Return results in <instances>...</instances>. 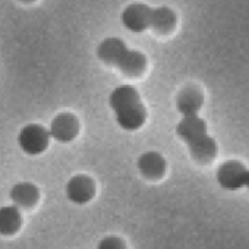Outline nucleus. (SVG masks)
I'll return each mask as SVG.
<instances>
[{"label": "nucleus", "mask_w": 249, "mask_h": 249, "mask_svg": "<svg viewBox=\"0 0 249 249\" xmlns=\"http://www.w3.org/2000/svg\"><path fill=\"white\" fill-rule=\"evenodd\" d=\"M22 224V217L19 208L14 205L0 207V234L12 236L15 234Z\"/></svg>", "instance_id": "nucleus-14"}, {"label": "nucleus", "mask_w": 249, "mask_h": 249, "mask_svg": "<svg viewBox=\"0 0 249 249\" xmlns=\"http://www.w3.org/2000/svg\"><path fill=\"white\" fill-rule=\"evenodd\" d=\"M137 167L142 178H145L148 180H159L164 176L167 163L160 153L147 151L140 156V159L137 161Z\"/></svg>", "instance_id": "nucleus-8"}, {"label": "nucleus", "mask_w": 249, "mask_h": 249, "mask_svg": "<svg viewBox=\"0 0 249 249\" xmlns=\"http://www.w3.org/2000/svg\"><path fill=\"white\" fill-rule=\"evenodd\" d=\"M178 137L188 145L191 156L199 163H210L217 156V142L208 135L207 123L198 114L185 116L176 126Z\"/></svg>", "instance_id": "nucleus-2"}, {"label": "nucleus", "mask_w": 249, "mask_h": 249, "mask_svg": "<svg viewBox=\"0 0 249 249\" xmlns=\"http://www.w3.org/2000/svg\"><path fill=\"white\" fill-rule=\"evenodd\" d=\"M178 24V17L175 14V11H172L167 6H160L153 9L151 12V22H150V28L160 34V36H167L172 31H175Z\"/></svg>", "instance_id": "nucleus-12"}, {"label": "nucleus", "mask_w": 249, "mask_h": 249, "mask_svg": "<svg viewBox=\"0 0 249 249\" xmlns=\"http://www.w3.org/2000/svg\"><path fill=\"white\" fill-rule=\"evenodd\" d=\"M21 2H24V3H33V2H36V0H21Z\"/></svg>", "instance_id": "nucleus-16"}, {"label": "nucleus", "mask_w": 249, "mask_h": 249, "mask_svg": "<svg viewBox=\"0 0 249 249\" xmlns=\"http://www.w3.org/2000/svg\"><path fill=\"white\" fill-rule=\"evenodd\" d=\"M246 188L249 189V173H248V180H246Z\"/></svg>", "instance_id": "nucleus-17"}, {"label": "nucleus", "mask_w": 249, "mask_h": 249, "mask_svg": "<svg viewBox=\"0 0 249 249\" xmlns=\"http://www.w3.org/2000/svg\"><path fill=\"white\" fill-rule=\"evenodd\" d=\"M153 9L144 3H132L122 12V24L132 33H142L150 28Z\"/></svg>", "instance_id": "nucleus-6"}, {"label": "nucleus", "mask_w": 249, "mask_h": 249, "mask_svg": "<svg viewBox=\"0 0 249 249\" xmlns=\"http://www.w3.org/2000/svg\"><path fill=\"white\" fill-rule=\"evenodd\" d=\"M129 49L126 47L120 38H116V37H110V38H106L103 40L98 47H97V57L108 65V66H117L119 62L122 60V57L126 54Z\"/></svg>", "instance_id": "nucleus-9"}, {"label": "nucleus", "mask_w": 249, "mask_h": 249, "mask_svg": "<svg viewBox=\"0 0 249 249\" xmlns=\"http://www.w3.org/2000/svg\"><path fill=\"white\" fill-rule=\"evenodd\" d=\"M65 192H66V196L71 202L78 204V205H84L94 198L95 185L89 176L76 175L68 180Z\"/></svg>", "instance_id": "nucleus-7"}, {"label": "nucleus", "mask_w": 249, "mask_h": 249, "mask_svg": "<svg viewBox=\"0 0 249 249\" xmlns=\"http://www.w3.org/2000/svg\"><path fill=\"white\" fill-rule=\"evenodd\" d=\"M97 249H126V245L117 236H106L98 242Z\"/></svg>", "instance_id": "nucleus-15"}, {"label": "nucleus", "mask_w": 249, "mask_h": 249, "mask_svg": "<svg viewBox=\"0 0 249 249\" xmlns=\"http://www.w3.org/2000/svg\"><path fill=\"white\" fill-rule=\"evenodd\" d=\"M50 142L49 131L37 123H30L19 131L18 134V145L28 156L43 154Z\"/></svg>", "instance_id": "nucleus-3"}, {"label": "nucleus", "mask_w": 249, "mask_h": 249, "mask_svg": "<svg viewBox=\"0 0 249 249\" xmlns=\"http://www.w3.org/2000/svg\"><path fill=\"white\" fill-rule=\"evenodd\" d=\"M202 104H204V95L195 87L183 88L176 98V108L183 117L198 114Z\"/></svg>", "instance_id": "nucleus-10"}, {"label": "nucleus", "mask_w": 249, "mask_h": 249, "mask_svg": "<svg viewBox=\"0 0 249 249\" xmlns=\"http://www.w3.org/2000/svg\"><path fill=\"white\" fill-rule=\"evenodd\" d=\"M108 106L116 116L117 124L124 131H138L147 119L145 106L140 92L132 85H120L108 95Z\"/></svg>", "instance_id": "nucleus-1"}, {"label": "nucleus", "mask_w": 249, "mask_h": 249, "mask_svg": "<svg viewBox=\"0 0 249 249\" xmlns=\"http://www.w3.org/2000/svg\"><path fill=\"white\" fill-rule=\"evenodd\" d=\"M249 170L237 160H229L223 163L217 172V180L223 189L237 191L246 186Z\"/></svg>", "instance_id": "nucleus-4"}, {"label": "nucleus", "mask_w": 249, "mask_h": 249, "mask_svg": "<svg viewBox=\"0 0 249 249\" xmlns=\"http://www.w3.org/2000/svg\"><path fill=\"white\" fill-rule=\"evenodd\" d=\"M47 131L50 140H54L62 144H68L76 138L79 132V122L76 116L71 113H60L52 120L50 128Z\"/></svg>", "instance_id": "nucleus-5"}, {"label": "nucleus", "mask_w": 249, "mask_h": 249, "mask_svg": "<svg viewBox=\"0 0 249 249\" xmlns=\"http://www.w3.org/2000/svg\"><path fill=\"white\" fill-rule=\"evenodd\" d=\"M116 68L126 76L135 78V76H140L144 73V71L147 68V59L141 52L129 49Z\"/></svg>", "instance_id": "nucleus-13"}, {"label": "nucleus", "mask_w": 249, "mask_h": 249, "mask_svg": "<svg viewBox=\"0 0 249 249\" xmlns=\"http://www.w3.org/2000/svg\"><path fill=\"white\" fill-rule=\"evenodd\" d=\"M9 198L17 208H30L37 204L40 198L38 188L31 182H19L11 188Z\"/></svg>", "instance_id": "nucleus-11"}]
</instances>
